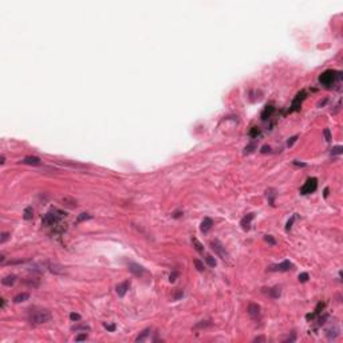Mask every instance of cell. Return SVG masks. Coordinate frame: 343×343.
<instances>
[{
    "label": "cell",
    "instance_id": "cell-1",
    "mask_svg": "<svg viewBox=\"0 0 343 343\" xmlns=\"http://www.w3.org/2000/svg\"><path fill=\"white\" fill-rule=\"evenodd\" d=\"M64 217H66V213L63 210L58 209V208H52V209H50L44 215V217L42 220V224L44 227H55V225L61 224Z\"/></svg>",
    "mask_w": 343,
    "mask_h": 343
},
{
    "label": "cell",
    "instance_id": "cell-2",
    "mask_svg": "<svg viewBox=\"0 0 343 343\" xmlns=\"http://www.w3.org/2000/svg\"><path fill=\"white\" fill-rule=\"evenodd\" d=\"M342 79V73L335 70H326L319 76V83L324 87H331Z\"/></svg>",
    "mask_w": 343,
    "mask_h": 343
},
{
    "label": "cell",
    "instance_id": "cell-3",
    "mask_svg": "<svg viewBox=\"0 0 343 343\" xmlns=\"http://www.w3.org/2000/svg\"><path fill=\"white\" fill-rule=\"evenodd\" d=\"M28 320L31 324H43L51 320V312L48 310H31Z\"/></svg>",
    "mask_w": 343,
    "mask_h": 343
},
{
    "label": "cell",
    "instance_id": "cell-4",
    "mask_svg": "<svg viewBox=\"0 0 343 343\" xmlns=\"http://www.w3.org/2000/svg\"><path fill=\"white\" fill-rule=\"evenodd\" d=\"M316 188H318V180H316L315 177H311V178H308L304 182V185L300 188V194L314 193V192L316 190Z\"/></svg>",
    "mask_w": 343,
    "mask_h": 343
},
{
    "label": "cell",
    "instance_id": "cell-5",
    "mask_svg": "<svg viewBox=\"0 0 343 343\" xmlns=\"http://www.w3.org/2000/svg\"><path fill=\"white\" fill-rule=\"evenodd\" d=\"M210 248L215 251L216 255L220 256V257L224 259V260L228 257V252L225 251V247L220 243L219 240H212V241H210Z\"/></svg>",
    "mask_w": 343,
    "mask_h": 343
},
{
    "label": "cell",
    "instance_id": "cell-6",
    "mask_svg": "<svg viewBox=\"0 0 343 343\" xmlns=\"http://www.w3.org/2000/svg\"><path fill=\"white\" fill-rule=\"evenodd\" d=\"M304 98H306V91H300V93H298V95L294 98V101H292V103H291V106H290V109H288V111L287 113L298 111V110L300 109V105H302V102L304 101Z\"/></svg>",
    "mask_w": 343,
    "mask_h": 343
},
{
    "label": "cell",
    "instance_id": "cell-7",
    "mask_svg": "<svg viewBox=\"0 0 343 343\" xmlns=\"http://www.w3.org/2000/svg\"><path fill=\"white\" fill-rule=\"evenodd\" d=\"M292 267H294V265H292L291 261H290V260H284L283 263H280V264L270 265V267H268V271H272V272H275V271H279V272H285V271H290Z\"/></svg>",
    "mask_w": 343,
    "mask_h": 343
},
{
    "label": "cell",
    "instance_id": "cell-8",
    "mask_svg": "<svg viewBox=\"0 0 343 343\" xmlns=\"http://www.w3.org/2000/svg\"><path fill=\"white\" fill-rule=\"evenodd\" d=\"M128 268H129V271H130V272L133 273L134 276H142L143 273L146 272L145 268H143L142 265L137 264V263H129V264H128Z\"/></svg>",
    "mask_w": 343,
    "mask_h": 343
},
{
    "label": "cell",
    "instance_id": "cell-9",
    "mask_svg": "<svg viewBox=\"0 0 343 343\" xmlns=\"http://www.w3.org/2000/svg\"><path fill=\"white\" fill-rule=\"evenodd\" d=\"M263 291V294H265L267 296H270V298L272 299H277L282 295V290L279 288V287H271V288H263L261 290Z\"/></svg>",
    "mask_w": 343,
    "mask_h": 343
},
{
    "label": "cell",
    "instance_id": "cell-10",
    "mask_svg": "<svg viewBox=\"0 0 343 343\" xmlns=\"http://www.w3.org/2000/svg\"><path fill=\"white\" fill-rule=\"evenodd\" d=\"M253 217H255L253 213H248V215L244 216L243 219H241L240 225H241V228H243L244 231H249V229H251V221L253 220Z\"/></svg>",
    "mask_w": 343,
    "mask_h": 343
},
{
    "label": "cell",
    "instance_id": "cell-11",
    "mask_svg": "<svg viewBox=\"0 0 343 343\" xmlns=\"http://www.w3.org/2000/svg\"><path fill=\"white\" fill-rule=\"evenodd\" d=\"M129 287H130V283H129V280H126V282L121 283V284H118L116 287V291H117V295H118L119 298H123L125 295H126V292H128Z\"/></svg>",
    "mask_w": 343,
    "mask_h": 343
},
{
    "label": "cell",
    "instance_id": "cell-12",
    "mask_svg": "<svg viewBox=\"0 0 343 343\" xmlns=\"http://www.w3.org/2000/svg\"><path fill=\"white\" fill-rule=\"evenodd\" d=\"M273 113H275V107H273L272 105H267V106L263 109L261 114H260L261 121H267V119H270L271 117H272Z\"/></svg>",
    "mask_w": 343,
    "mask_h": 343
},
{
    "label": "cell",
    "instance_id": "cell-13",
    "mask_svg": "<svg viewBox=\"0 0 343 343\" xmlns=\"http://www.w3.org/2000/svg\"><path fill=\"white\" fill-rule=\"evenodd\" d=\"M265 196H267L268 204L272 205V207H275V198H276V196H277L276 190H275L273 188H268L267 190H265Z\"/></svg>",
    "mask_w": 343,
    "mask_h": 343
},
{
    "label": "cell",
    "instance_id": "cell-14",
    "mask_svg": "<svg viewBox=\"0 0 343 343\" xmlns=\"http://www.w3.org/2000/svg\"><path fill=\"white\" fill-rule=\"evenodd\" d=\"M212 225H213V220L210 219V217H205V219L203 220V222H201V227H200L201 232H203V233H207L210 228H212Z\"/></svg>",
    "mask_w": 343,
    "mask_h": 343
},
{
    "label": "cell",
    "instance_id": "cell-15",
    "mask_svg": "<svg viewBox=\"0 0 343 343\" xmlns=\"http://www.w3.org/2000/svg\"><path fill=\"white\" fill-rule=\"evenodd\" d=\"M248 314L252 318H257L259 315H260V306L256 303H251L248 306Z\"/></svg>",
    "mask_w": 343,
    "mask_h": 343
},
{
    "label": "cell",
    "instance_id": "cell-16",
    "mask_svg": "<svg viewBox=\"0 0 343 343\" xmlns=\"http://www.w3.org/2000/svg\"><path fill=\"white\" fill-rule=\"evenodd\" d=\"M324 306H326V304L323 303V302H320V303H318V306H316L315 311H314L312 314H307V315H306V319H307V320H312V319L315 318L316 315H319V314L322 312V310H323V308H324Z\"/></svg>",
    "mask_w": 343,
    "mask_h": 343
},
{
    "label": "cell",
    "instance_id": "cell-17",
    "mask_svg": "<svg viewBox=\"0 0 343 343\" xmlns=\"http://www.w3.org/2000/svg\"><path fill=\"white\" fill-rule=\"evenodd\" d=\"M20 162L26 165H40V158L35 157V155H28V157L23 158Z\"/></svg>",
    "mask_w": 343,
    "mask_h": 343
},
{
    "label": "cell",
    "instance_id": "cell-18",
    "mask_svg": "<svg viewBox=\"0 0 343 343\" xmlns=\"http://www.w3.org/2000/svg\"><path fill=\"white\" fill-rule=\"evenodd\" d=\"M16 279H18V277H16V275H8V276H6V277H3V279H1V284L11 287V285L15 284Z\"/></svg>",
    "mask_w": 343,
    "mask_h": 343
},
{
    "label": "cell",
    "instance_id": "cell-19",
    "mask_svg": "<svg viewBox=\"0 0 343 343\" xmlns=\"http://www.w3.org/2000/svg\"><path fill=\"white\" fill-rule=\"evenodd\" d=\"M30 299V294L28 292H20V294H18L14 298V303H21V302H26Z\"/></svg>",
    "mask_w": 343,
    "mask_h": 343
},
{
    "label": "cell",
    "instance_id": "cell-20",
    "mask_svg": "<svg viewBox=\"0 0 343 343\" xmlns=\"http://www.w3.org/2000/svg\"><path fill=\"white\" fill-rule=\"evenodd\" d=\"M48 270L51 271L52 273H56V275H62L64 273V270L58 264H52V263H48Z\"/></svg>",
    "mask_w": 343,
    "mask_h": 343
},
{
    "label": "cell",
    "instance_id": "cell-21",
    "mask_svg": "<svg viewBox=\"0 0 343 343\" xmlns=\"http://www.w3.org/2000/svg\"><path fill=\"white\" fill-rule=\"evenodd\" d=\"M150 332H152V330H150V328H145V330H143L142 332H141V334L135 338V342H143V340H145L146 338L150 335Z\"/></svg>",
    "mask_w": 343,
    "mask_h": 343
},
{
    "label": "cell",
    "instance_id": "cell-22",
    "mask_svg": "<svg viewBox=\"0 0 343 343\" xmlns=\"http://www.w3.org/2000/svg\"><path fill=\"white\" fill-rule=\"evenodd\" d=\"M339 335V328L335 326L334 328H328L327 330V338L328 339H335Z\"/></svg>",
    "mask_w": 343,
    "mask_h": 343
},
{
    "label": "cell",
    "instance_id": "cell-23",
    "mask_svg": "<svg viewBox=\"0 0 343 343\" xmlns=\"http://www.w3.org/2000/svg\"><path fill=\"white\" fill-rule=\"evenodd\" d=\"M32 217H34V209H32V207H27L24 209V212H23V219L24 220H32Z\"/></svg>",
    "mask_w": 343,
    "mask_h": 343
},
{
    "label": "cell",
    "instance_id": "cell-24",
    "mask_svg": "<svg viewBox=\"0 0 343 343\" xmlns=\"http://www.w3.org/2000/svg\"><path fill=\"white\" fill-rule=\"evenodd\" d=\"M192 243H193V247H194V249H196L197 252L204 253V245L200 243V241H198L197 239H196V237H193V239H192Z\"/></svg>",
    "mask_w": 343,
    "mask_h": 343
},
{
    "label": "cell",
    "instance_id": "cell-25",
    "mask_svg": "<svg viewBox=\"0 0 343 343\" xmlns=\"http://www.w3.org/2000/svg\"><path fill=\"white\" fill-rule=\"evenodd\" d=\"M71 330L75 331V332L76 331H85L86 332V331H90L91 328H90V326H87V324H75L71 327Z\"/></svg>",
    "mask_w": 343,
    "mask_h": 343
},
{
    "label": "cell",
    "instance_id": "cell-26",
    "mask_svg": "<svg viewBox=\"0 0 343 343\" xmlns=\"http://www.w3.org/2000/svg\"><path fill=\"white\" fill-rule=\"evenodd\" d=\"M260 134H261V130L259 128H256V126H253V128L249 130V137H251V138H257Z\"/></svg>",
    "mask_w": 343,
    "mask_h": 343
},
{
    "label": "cell",
    "instance_id": "cell-27",
    "mask_svg": "<svg viewBox=\"0 0 343 343\" xmlns=\"http://www.w3.org/2000/svg\"><path fill=\"white\" fill-rule=\"evenodd\" d=\"M209 326H212L210 320H201L200 323H197V324L194 326V330H197V328H207Z\"/></svg>",
    "mask_w": 343,
    "mask_h": 343
},
{
    "label": "cell",
    "instance_id": "cell-28",
    "mask_svg": "<svg viewBox=\"0 0 343 343\" xmlns=\"http://www.w3.org/2000/svg\"><path fill=\"white\" fill-rule=\"evenodd\" d=\"M91 219V215H88V213H81V215L76 217V222H82V221H86V220H90Z\"/></svg>",
    "mask_w": 343,
    "mask_h": 343
},
{
    "label": "cell",
    "instance_id": "cell-29",
    "mask_svg": "<svg viewBox=\"0 0 343 343\" xmlns=\"http://www.w3.org/2000/svg\"><path fill=\"white\" fill-rule=\"evenodd\" d=\"M193 263H194V265H196V268H197V271L203 272V271L205 270V267H204V263L201 260H198V259H194Z\"/></svg>",
    "mask_w": 343,
    "mask_h": 343
},
{
    "label": "cell",
    "instance_id": "cell-30",
    "mask_svg": "<svg viewBox=\"0 0 343 343\" xmlns=\"http://www.w3.org/2000/svg\"><path fill=\"white\" fill-rule=\"evenodd\" d=\"M205 260H207V263L210 265V267H216V264H217V263H216V259L213 257V256H210V255H207Z\"/></svg>",
    "mask_w": 343,
    "mask_h": 343
},
{
    "label": "cell",
    "instance_id": "cell-31",
    "mask_svg": "<svg viewBox=\"0 0 343 343\" xmlns=\"http://www.w3.org/2000/svg\"><path fill=\"white\" fill-rule=\"evenodd\" d=\"M264 240L267 241L268 244H270V245H272V247H273V245H276V240L273 239V237L271 236V235H265V236H264Z\"/></svg>",
    "mask_w": 343,
    "mask_h": 343
},
{
    "label": "cell",
    "instance_id": "cell-32",
    "mask_svg": "<svg viewBox=\"0 0 343 343\" xmlns=\"http://www.w3.org/2000/svg\"><path fill=\"white\" fill-rule=\"evenodd\" d=\"M343 152V148L340 145H338V146H334L332 149H331V154L332 155H335V154H340V153Z\"/></svg>",
    "mask_w": 343,
    "mask_h": 343
},
{
    "label": "cell",
    "instance_id": "cell-33",
    "mask_svg": "<svg viewBox=\"0 0 343 343\" xmlns=\"http://www.w3.org/2000/svg\"><path fill=\"white\" fill-rule=\"evenodd\" d=\"M308 273L307 272H302L300 275H299V282H302V283H306L307 280H308Z\"/></svg>",
    "mask_w": 343,
    "mask_h": 343
},
{
    "label": "cell",
    "instance_id": "cell-34",
    "mask_svg": "<svg viewBox=\"0 0 343 343\" xmlns=\"http://www.w3.org/2000/svg\"><path fill=\"white\" fill-rule=\"evenodd\" d=\"M178 275H180V272L178 271H173V272L170 273V276H169V282H176V279L178 277Z\"/></svg>",
    "mask_w": 343,
    "mask_h": 343
},
{
    "label": "cell",
    "instance_id": "cell-35",
    "mask_svg": "<svg viewBox=\"0 0 343 343\" xmlns=\"http://www.w3.org/2000/svg\"><path fill=\"white\" fill-rule=\"evenodd\" d=\"M253 149H256V145H255V143H249V145L245 148V152H244V153H245V154H249V153L253 152Z\"/></svg>",
    "mask_w": 343,
    "mask_h": 343
},
{
    "label": "cell",
    "instance_id": "cell-36",
    "mask_svg": "<svg viewBox=\"0 0 343 343\" xmlns=\"http://www.w3.org/2000/svg\"><path fill=\"white\" fill-rule=\"evenodd\" d=\"M294 221H295V216H292L291 219L287 221V225H285V231H287V232H288L290 229L292 228V224H294Z\"/></svg>",
    "mask_w": 343,
    "mask_h": 343
},
{
    "label": "cell",
    "instance_id": "cell-37",
    "mask_svg": "<svg viewBox=\"0 0 343 343\" xmlns=\"http://www.w3.org/2000/svg\"><path fill=\"white\" fill-rule=\"evenodd\" d=\"M9 236H11V235H9L8 232H3V233H1V239H0V243H1V244L6 243L7 240L9 239Z\"/></svg>",
    "mask_w": 343,
    "mask_h": 343
},
{
    "label": "cell",
    "instance_id": "cell-38",
    "mask_svg": "<svg viewBox=\"0 0 343 343\" xmlns=\"http://www.w3.org/2000/svg\"><path fill=\"white\" fill-rule=\"evenodd\" d=\"M26 283H27V284L30 285V287H38V285H39V280H38V279H36V280L30 279V280H27Z\"/></svg>",
    "mask_w": 343,
    "mask_h": 343
},
{
    "label": "cell",
    "instance_id": "cell-39",
    "mask_svg": "<svg viewBox=\"0 0 343 343\" xmlns=\"http://www.w3.org/2000/svg\"><path fill=\"white\" fill-rule=\"evenodd\" d=\"M182 296H184V291H182V290H178V291L174 294L173 299H174V300H178V299H181Z\"/></svg>",
    "mask_w": 343,
    "mask_h": 343
},
{
    "label": "cell",
    "instance_id": "cell-40",
    "mask_svg": "<svg viewBox=\"0 0 343 343\" xmlns=\"http://www.w3.org/2000/svg\"><path fill=\"white\" fill-rule=\"evenodd\" d=\"M103 327L106 328L107 331H116V324H109V323H103Z\"/></svg>",
    "mask_w": 343,
    "mask_h": 343
},
{
    "label": "cell",
    "instance_id": "cell-41",
    "mask_svg": "<svg viewBox=\"0 0 343 343\" xmlns=\"http://www.w3.org/2000/svg\"><path fill=\"white\" fill-rule=\"evenodd\" d=\"M70 319L73 320V322H75V320H81V315H79V314H75V312H71L70 314Z\"/></svg>",
    "mask_w": 343,
    "mask_h": 343
},
{
    "label": "cell",
    "instance_id": "cell-42",
    "mask_svg": "<svg viewBox=\"0 0 343 343\" xmlns=\"http://www.w3.org/2000/svg\"><path fill=\"white\" fill-rule=\"evenodd\" d=\"M87 339V334L86 332H83V334H81V335H78V337H75V340L76 342H81V340H86Z\"/></svg>",
    "mask_w": 343,
    "mask_h": 343
},
{
    "label": "cell",
    "instance_id": "cell-43",
    "mask_svg": "<svg viewBox=\"0 0 343 343\" xmlns=\"http://www.w3.org/2000/svg\"><path fill=\"white\" fill-rule=\"evenodd\" d=\"M323 134L326 137V141H331V133H330V129H324L323 130Z\"/></svg>",
    "mask_w": 343,
    "mask_h": 343
},
{
    "label": "cell",
    "instance_id": "cell-44",
    "mask_svg": "<svg viewBox=\"0 0 343 343\" xmlns=\"http://www.w3.org/2000/svg\"><path fill=\"white\" fill-rule=\"evenodd\" d=\"M296 140H298V135H294V137H291V138H290V140H288V142H287V145H288L290 148H291V146L294 145L295 142H296Z\"/></svg>",
    "mask_w": 343,
    "mask_h": 343
},
{
    "label": "cell",
    "instance_id": "cell-45",
    "mask_svg": "<svg viewBox=\"0 0 343 343\" xmlns=\"http://www.w3.org/2000/svg\"><path fill=\"white\" fill-rule=\"evenodd\" d=\"M263 154H265V153H270L271 152V146H268V145H264L263 148H261V150H260Z\"/></svg>",
    "mask_w": 343,
    "mask_h": 343
},
{
    "label": "cell",
    "instance_id": "cell-46",
    "mask_svg": "<svg viewBox=\"0 0 343 343\" xmlns=\"http://www.w3.org/2000/svg\"><path fill=\"white\" fill-rule=\"evenodd\" d=\"M181 215H182L181 210H177V212L173 213V217H174V219H178V217H181Z\"/></svg>",
    "mask_w": 343,
    "mask_h": 343
},
{
    "label": "cell",
    "instance_id": "cell-47",
    "mask_svg": "<svg viewBox=\"0 0 343 343\" xmlns=\"http://www.w3.org/2000/svg\"><path fill=\"white\" fill-rule=\"evenodd\" d=\"M294 165H296V166H307V164H304V162H298V161H294Z\"/></svg>",
    "mask_w": 343,
    "mask_h": 343
},
{
    "label": "cell",
    "instance_id": "cell-48",
    "mask_svg": "<svg viewBox=\"0 0 343 343\" xmlns=\"http://www.w3.org/2000/svg\"><path fill=\"white\" fill-rule=\"evenodd\" d=\"M0 307H1V308H4V307H6V299H4V298L0 299Z\"/></svg>",
    "mask_w": 343,
    "mask_h": 343
},
{
    "label": "cell",
    "instance_id": "cell-49",
    "mask_svg": "<svg viewBox=\"0 0 343 343\" xmlns=\"http://www.w3.org/2000/svg\"><path fill=\"white\" fill-rule=\"evenodd\" d=\"M265 338L264 337H259V338H255V342H264Z\"/></svg>",
    "mask_w": 343,
    "mask_h": 343
},
{
    "label": "cell",
    "instance_id": "cell-50",
    "mask_svg": "<svg viewBox=\"0 0 343 343\" xmlns=\"http://www.w3.org/2000/svg\"><path fill=\"white\" fill-rule=\"evenodd\" d=\"M4 162H6V157H4V155H1V157H0V165H3Z\"/></svg>",
    "mask_w": 343,
    "mask_h": 343
},
{
    "label": "cell",
    "instance_id": "cell-51",
    "mask_svg": "<svg viewBox=\"0 0 343 343\" xmlns=\"http://www.w3.org/2000/svg\"><path fill=\"white\" fill-rule=\"evenodd\" d=\"M4 260H6V256H4V255H0V263H1V264L4 263Z\"/></svg>",
    "mask_w": 343,
    "mask_h": 343
},
{
    "label": "cell",
    "instance_id": "cell-52",
    "mask_svg": "<svg viewBox=\"0 0 343 343\" xmlns=\"http://www.w3.org/2000/svg\"><path fill=\"white\" fill-rule=\"evenodd\" d=\"M328 196V188H326L324 189V197H327Z\"/></svg>",
    "mask_w": 343,
    "mask_h": 343
}]
</instances>
